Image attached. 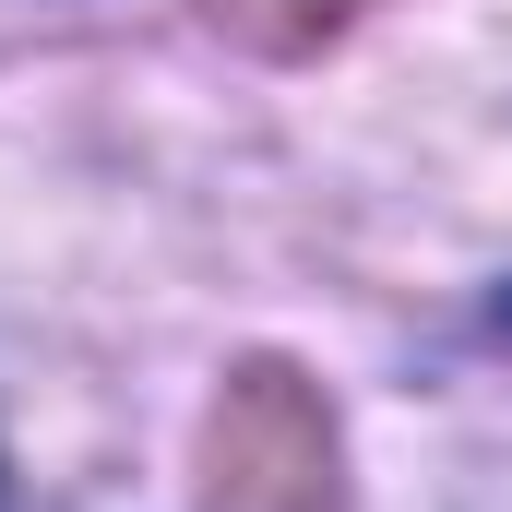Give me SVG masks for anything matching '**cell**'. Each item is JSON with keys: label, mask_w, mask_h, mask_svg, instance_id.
<instances>
[{"label": "cell", "mask_w": 512, "mask_h": 512, "mask_svg": "<svg viewBox=\"0 0 512 512\" xmlns=\"http://www.w3.org/2000/svg\"><path fill=\"white\" fill-rule=\"evenodd\" d=\"M346 501V441L322 382L286 358H251L203 417V512H334Z\"/></svg>", "instance_id": "cell-1"}, {"label": "cell", "mask_w": 512, "mask_h": 512, "mask_svg": "<svg viewBox=\"0 0 512 512\" xmlns=\"http://www.w3.org/2000/svg\"><path fill=\"white\" fill-rule=\"evenodd\" d=\"M203 12H215V36H239L262 60H298V48H322L334 24H358L370 0H203Z\"/></svg>", "instance_id": "cell-2"}]
</instances>
